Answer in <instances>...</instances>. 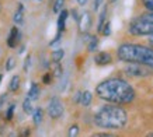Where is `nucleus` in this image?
I'll return each instance as SVG.
<instances>
[{
    "mask_svg": "<svg viewBox=\"0 0 153 137\" xmlns=\"http://www.w3.org/2000/svg\"><path fill=\"white\" fill-rule=\"evenodd\" d=\"M96 94L98 98L111 102V104H129L135 98V91L132 85L122 78L114 77L104 80L96 87Z\"/></svg>",
    "mask_w": 153,
    "mask_h": 137,
    "instance_id": "f257e3e1",
    "label": "nucleus"
},
{
    "mask_svg": "<svg viewBox=\"0 0 153 137\" xmlns=\"http://www.w3.org/2000/svg\"><path fill=\"white\" fill-rule=\"evenodd\" d=\"M94 123L98 127L120 130L128 123V113L125 109L117 105H104L94 115Z\"/></svg>",
    "mask_w": 153,
    "mask_h": 137,
    "instance_id": "f03ea898",
    "label": "nucleus"
},
{
    "mask_svg": "<svg viewBox=\"0 0 153 137\" xmlns=\"http://www.w3.org/2000/svg\"><path fill=\"white\" fill-rule=\"evenodd\" d=\"M117 56L125 63H142L153 68V48L136 43H122L118 46Z\"/></svg>",
    "mask_w": 153,
    "mask_h": 137,
    "instance_id": "7ed1b4c3",
    "label": "nucleus"
},
{
    "mask_svg": "<svg viewBox=\"0 0 153 137\" xmlns=\"http://www.w3.org/2000/svg\"><path fill=\"white\" fill-rule=\"evenodd\" d=\"M128 31L131 35H135V37H149L150 34H153V24L139 17L129 24Z\"/></svg>",
    "mask_w": 153,
    "mask_h": 137,
    "instance_id": "20e7f679",
    "label": "nucleus"
},
{
    "mask_svg": "<svg viewBox=\"0 0 153 137\" xmlns=\"http://www.w3.org/2000/svg\"><path fill=\"white\" fill-rule=\"evenodd\" d=\"M125 73L129 77H136V78H142V77H149L152 76L153 68L146 66L142 63H128L125 66Z\"/></svg>",
    "mask_w": 153,
    "mask_h": 137,
    "instance_id": "39448f33",
    "label": "nucleus"
},
{
    "mask_svg": "<svg viewBox=\"0 0 153 137\" xmlns=\"http://www.w3.org/2000/svg\"><path fill=\"white\" fill-rule=\"evenodd\" d=\"M63 104L62 101L58 98V96H53L49 104H48V115L51 116L52 119H59L62 115H63Z\"/></svg>",
    "mask_w": 153,
    "mask_h": 137,
    "instance_id": "423d86ee",
    "label": "nucleus"
},
{
    "mask_svg": "<svg viewBox=\"0 0 153 137\" xmlns=\"http://www.w3.org/2000/svg\"><path fill=\"white\" fill-rule=\"evenodd\" d=\"M91 23H93V20H91V15L88 11H84L82 15L79 17V28L82 32H87L90 28H91Z\"/></svg>",
    "mask_w": 153,
    "mask_h": 137,
    "instance_id": "0eeeda50",
    "label": "nucleus"
},
{
    "mask_svg": "<svg viewBox=\"0 0 153 137\" xmlns=\"http://www.w3.org/2000/svg\"><path fill=\"white\" fill-rule=\"evenodd\" d=\"M94 62L98 66H105V64H110L112 62V57L110 53L107 52H98L97 55L94 56Z\"/></svg>",
    "mask_w": 153,
    "mask_h": 137,
    "instance_id": "6e6552de",
    "label": "nucleus"
},
{
    "mask_svg": "<svg viewBox=\"0 0 153 137\" xmlns=\"http://www.w3.org/2000/svg\"><path fill=\"white\" fill-rule=\"evenodd\" d=\"M20 38H21V34H20L19 28H17V27H13V28H11V31H10L9 38H7V45H9L10 48H14V46L19 43Z\"/></svg>",
    "mask_w": 153,
    "mask_h": 137,
    "instance_id": "1a4fd4ad",
    "label": "nucleus"
},
{
    "mask_svg": "<svg viewBox=\"0 0 153 137\" xmlns=\"http://www.w3.org/2000/svg\"><path fill=\"white\" fill-rule=\"evenodd\" d=\"M48 67H49V73L52 74V77H60L62 73H63L59 62H52L51 64H48Z\"/></svg>",
    "mask_w": 153,
    "mask_h": 137,
    "instance_id": "9d476101",
    "label": "nucleus"
},
{
    "mask_svg": "<svg viewBox=\"0 0 153 137\" xmlns=\"http://www.w3.org/2000/svg\"><path fill=\"white\" fill-rule=\"evenodd\" d=\"M68 10H60L59 11V17H58V29L59 32H63L65 31V23H66V18H68Z\"/></svg>",
    "mask_w": 153,
    "mask_h": 137,
    "instance_id": "9b49d317",
    "label": "nucleus"
},
{
    "mask_svg": "<svg viewBox=\"0 0 153 137\" xmlns=\"http://www.w3.org/2000/svg\"><path fill=\"white\" fill-rule=\"evenodd\" d=\"M91 99H93V94L90 91H84L82 92V96H80V104L83 106H88L91 104Z\"/></svg>",
    "mask_w": 153,
    "mask_h": 137,
    "instance_id": "f8f14e48",
    "label": "nucleus"
},
{
    "mask_svg": "<svg viewBox=\"0 0 153 137\" xmlns=\"http://www.w3.org/2000/svg\"><path fill=\"white\" fill-rule=\"evenodd\" d=\"M38 96H39V87H38L35 82H33L30 91H28V98L31 101H34V99H38Z\"/></svg>",
    "mask_w": 153,
    "mask_h": 137,
    "instance_id": "ddd939ff",
    "label": "nucleus"
},
{
    "mask_svg": "<svg viewBox=\"0 0 153 137\" xmlns=\"http://www.w3.org/2000/svg\"><path fill=\"white\" fill-rule=\"evenodd\" d=\"M23 17H24V6L19 4V9L14 13V23L16 24H21L23 23Z\"/></svg>",
    "mask_w": 153,
    "mask_h": 137,
    "instance_id": "4468645a",
    "label": "nucleus"
},
{
    "mask_svg": "<svg viewBox=\"0 0 153 137\" xmlns=\"http://www.w3.org/2000/svg\"><path fill=\"white\" fill-rule=\"evenodd\" d=\"M42 118H44V110L41 108H37L35 110H33V120L35 124H39L42 122Z\"/></svg>",
    "mask_w": 153,
    "mask_h": 137,
    "instance_id": "2eb2a0df",
    "label": "nucleus"
},
{
    "mask_svg": "<svg viewBox=\"0 0 153 137\" xmlns=\"http://www.w3.org/2000/svg\"><path fill=\"white\" fill-rule=\"evenodd\" d=\"M105 15H107V6L102 9V11L100 13V18H98V25H97V32H101V28L105 23Z\"/></svg>",
    "mask_w": 153,
    "mask_h": 137,
    "instance_id": "dca6fc26",
    "label": "nucleus"
},
{
    "mask_svg": "<svg viewBox=\"0 0 153 137\" xmlns=\"http://www.w3.org/2000/svg\"><path fill=\"white\" fill-rule=\"evenodd\" d=\"M19 87H20V77L19 76H13V78L10 80V85H9L10 91H17Z\"/></svg>",
    "mask_w": 153,
    "mask_h": 137,
    "instance_id": "f3484780",
    "label": "nucleus"
},
{
    "mask_svg": "<svg viewBox=\"0 0 153 137\" xmlns=\"http://www.w3.org/2000/svg\"><path fill=\"white\" fill-rule=\"evenodd\" d=\"M63 56H65V52H63V49H56V50H53V52H52V55H51L52 62H60Z\"/></svg>",
    "mask_w": 153,
    "mask_h": 137,
    "instance_id": "a211bd4d",
    "label": "nucleus"
},
{
    "mask_svg": "<svg viewBox=\"0 0 153 137\" xmlns=\"http://www.w3.org/2000/svg\"><path fill=\"white\" fill-rule=\"evenodd\" d=\"M23 109H24L25 113H33L34 108H33V104H31V99H30L28 96L24 99V102H23Z\"/></svg>",
    "mask_w": 153,
    "mask_h": 137,
    "instance_id": "6ab92c4d",
    "label": "nucleus"
},
{
    "mask_svg": "<svg viewBox=\"0 0 153 137\" xmlns=\"http://www.w3.org/2000/svg\"><path fill=\"white\" fill-rule=\"evenodd\" d=\"M97 46H98L97 37H91V38H90V42H88V45H87L88 52H94V50L97 49Z\"/></svg>",
    "mask_w": 153,
    "mask_h": 137,
    "instance_id": "aec40b11",
    "label": "nucleus"
},
{
    "mask_svg": "<svg viewBox=\"0 0 153 137\" xmlns=\"http://www.w3.org/2000/svg\"><path fill=\"white\" fill-rule=\"evenodd\" d=\"M101 34L104 37H108V35L111 34V23H110V21L104 23V25H102V28H101Z\"/></svg>",
    "mask_w": 153,
    "mask_h": 137,
    "instance_id": "412c9836",
    "label": "nucleus"
},
{
    "mask_svg": "<svg viewBox=\"0 0 153 137\" xmlns=\"http://www.w3.org/2000/svg\"><path fill=\"white\" fill-rule=\"evenodd\" d=\"M63 4H65V0H55V4H53V11H55V13H59L60 10L63 9Z\"/></svg>",
    "mask_w": 153,
    "mask_h": 137,
    "instance_id": "4be33fe9",
    "label": "nucleus"
},
{
    "mask_svg": "<svg viewBox=\"0 0 153 137\" xmlns=\"http://www.w3.org/2000/svg\"><path fill=\"white\" fill-rule=\"evenodd\" d=\"M14 109H16V105H14V104H11V105L9 106V109H7V112H6V119H7V120H11V119H13Z\"/></svg>",
    "mask_w": 153,
    "mask_h": 137,
    "instance_id": "5701e85b",
    "label": "nucleus"
},
{
    "mask_svg": "<svg viewBox=\"0 0 153 137\" xmlns=\"http://www.w3.org/2000/svg\"><path fill=\"white\" fill-rule=\"evenodd\" d=\"M68 134H69L70 137L77 136V134H79V126H77V124H73V126H70V129H69V132H68Z\"/></svg>",
    "mask_w": 153,
    "mask_h": 137,
    "instance_id": "b1692460",
    "label": "nucleus"
},
{
    "mask_svg": "<svg viewBox=\"0 0 153 137\" xmlns=\"http://www.w3.org/2000/svg\"><path fill=\"white\" fill-rule=\"evenodd\" d=\"M142 3L148 11H153V0H142Z\"/></svg>",
    "mask_w": 153,
    "mask_h": 137,
    "instance_id": "393cba45",
    "label": "nucleus"
},
{
    "mask_svg": "<svg viewBox=\"0 0 153 137\" xmlns=\"http://www.w3.org/2000/svg\"><path fill=\"white\" fill-rule=\"evenodd\" d=\"M14 66H16L14 59H13V57H9V59H7V63H6V70H7V71H10V70H13Z\"/></svg>",
    "mask_w": 153,
    "mask_h": 137,
    "instance_id": "a878e982",
    "label": "nucleus"
},
{
    "mask_svg": "<svg viewBox=\"0 0 153 137\" xmlns=\"http://www.w3.org/2000/svg\"><path fill=\"white\" fill-rule=\"evenodd\" d=\"M143 20H146V21H149V23L153 24V11H149V13L143 14V15H140Z\"/></svg>",
    "mask_w": 153,
    "mask_h": 137,
    "instance_id": "bb28decb",
    "label": "nucleus"
},
{
    "mask_svg": "<svg viewBox=\"0 0 153 137\" xmlns=\"http://www.w3.org/2000/svg\"><path fill=\"white\" fill-rule=\"evenodd\" d=\"M51 81H52V74L51 73L44 74V77H42V82H44V84H51Z\"/></svg>",
    "mask_w": 153,
    "mask_h": 137,
    "instance_id": "cd10ccee",
    "label": "nucleus"
},
{
    "mask_svg": "<svg viewBox=\"0 0 153 137\" xmlns=\"http://www.w3.org/2000/svg\"><path fill=\"white\" fill-rule=\"evenodd\" d=\"M30 64H31V56L28 55L25 57V62H24V71H28V67H30Z\"/></svg>",
    "mask_w": 153,
    "mask_h": 137,
    "instance_id": "c85d7f7f",
    "label": "nucleus"
},
{
    "mask_svg": "<svg viewBox=\"0 0 153 137\" xmlns=\"http://www.w3.org/2000/svg\"><path fill=\"white\" fill-rule=\"evenodd\" d=\"M60 37H62V32H58V34H56V37H55V39H53V41H52L49 45H51V46H55L56 43L60 41Z\"/></svg>",
    "mask_w": 153,
    "mask_h": 137,
    "instance_id": "c756f323",
    "label": "nucleus"
},
{
    "mask_svg": "<svg viewBox=\"0 0 153 137\" xmlns=\"http://www.w3.org/2000/svg\"><path fill=\"white\" fill-rule=\"evenodd\" d=\"M6 101H7V94H1V95H0V108L4 105Z\"/></svg>",
    "mask_w": 153,
    "mask_h": 137,
    "instance_id": "7c9ffc66",
    "label": "nucleus"
},
{
    "mask_svg": "<svg viewBox=\"0 0 153 137\" xmlns=\"http://www.w3.org/2000/svg\"><path fill=\"white\" fill-rule=\"evenodd\" d=\"M101 3H102V0H94V6H93V9L97 11L98 9H100V6H101Z\"/></svg>",
    "mask_w": 153,
    "mask_h": 137,
    "instance_id": "2f4dec72",
    "label": "nucleus"
},
{
    "mask_svg": "<svg viewBox=\"0 0 153 137\" xmlns=\"http://www.w3.org/2000/svg\"><path fill=\"white\" fill-rule=\"evenodd\" d=\"M94 136L97 137H108V136H112L111 133H94Z\"/></svg>",
    "mask_w": 153,
    "mask_h": 137,
    "instance_id": "473e14b6",
    "label": "nucleus"
},
{
    "mask_svg": "<svg viewBox=\"0 0 153 137\" xmlns=\"http://www.w3.org/2000/svg\"><path fill=\"white\" fill-rule=\"evenodd\" d=\"M80 96H82V92H76V95H74V102H80Z\"/></svg>",
    "mask_w": 153,
    "mask_h": 137,
    "instance_id": "72a5a7b5",
    "label": "nucleus"
},
{
    "mask_svg": "<svg viewBox=\"0 0 153 137\" xmlns=\"http://www.w3.org/2000/svg\"><path fill=\"white\" fill-rule=\"evenodd\" d=\"M72 14H73V18L76 20V21H79V15H77V11H76V10H72Z\"/></svg>",
    "mask_w": 153,
    "mask_h": 137,
    "instance_id": "f704fd0d",
    "label": "nucleus"
},
{
    "mask_svg": "<svg viewBox=\"0 0 153 137\" xmlns=\"http://www.w3.org/2000/svg\"><path fill=\"white\" fill-rule=\"evenodd\" d=\"M149 43H150V48H153V34L149 35Z\"/></svg>",
    "mask_w": 153,
    "mask_h": 137,
    "instance_id": "c9c22d12",
    "label": "nucleus"
},
{
    "mask_svg": "<svg viewBox=\"0 0 153 137\" xmlns=\"http://www.w3.org/2000/svg\"><path fill=\"white\" fill-rule=\"evenodd\" d=\"M77 3H79L80 6H84L86 3H87V0H77Z\"/></svg>",
    "mask_w": 153,
    "mask_h": 137,
    "instance_id": "e433bc0d",
    "label": "nucleus"
},
{
    "mask_svg": "<svg viewBox=\"0 0 153 137\" xmlns=\"http://www.w3.org/2000/svg\"><path fill=\"white\" fill-rule=\"evenodd\" d=\"M148 136H149V137H153V132H150V133H148Z\"/></svg>",
    "mask_w": 153,
    "mask_h": 137,
    "instance_id": "4c0bfd02",
    "label": "nucleus"
},
{
    "mask_svg": "<svg viewBox=\"0 0 153 137\" xmlns=\"http://www.w3.org/2000/svg\"><path fill=\"white\" fill-rule=\"evenodd\" d=\"M1 80H3V76H1V74H0V82H1Z\"/></svg>",
    "mask_w": 153,
    "mask_h": 137,
    "instance_id": "58836bf2",
    "label": "nucleus"
},
{
    "mask_svg": "<svg viewBox=\"0 0 153 137\" xmlns=\"http://www.w3.org/2000/svg\"><path fill=\"white\" fill-rule=\"evenodd\" d=\"M110 1H111V3H114V1H117V0H110Z\"/></svg>",
    "mask_w": 153,
    "mask_h": 137,
    "instance_id": "ea45409f",
    "label": "nucleus"
},
{
    "mask_svg": "<svg viewBox=\"0 0 153 137\" xmlns=\"http://www.w3.org/2000/svg\"><path fill=\"white\" fill-rule=\"evenodd\" d=\"M0 11H1V4H0Z\"/></svg>",
    "mask_w": 153,
    "mask_h": 137,
    "instance_id": "a19ab883",
    "label": "nucleus"
}]
</instances>
